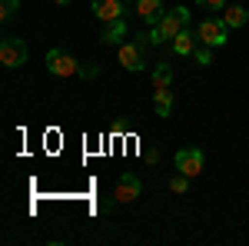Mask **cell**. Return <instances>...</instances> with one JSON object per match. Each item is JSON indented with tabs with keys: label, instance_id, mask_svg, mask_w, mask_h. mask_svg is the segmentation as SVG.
Listing matches in <instances>:
<instances>
[{
	"label": "cell",
	"instance_id": "20",
	"mask_svg": "<svg viewBox=\"0 0 249 246\" xmlns=\"http://www.w3.org/2000/svg\"><path fill=\"white\" fill-rule=\"evenodd\" d=\"M143 156H146V160H153V163H156V160H160V150H156V147H153V150H146V153H143Z\"/></svg>",
	"mask_w": 249,
	"mask_h": 246
},
{
	"label": "cell",
	"instance_id": "15",
	"mask_svg": "<svg viewBox=\"0 0 249 246\" xmlns=\"http://www.w3.org/2000/svg\"><path fill=\"white\" fill-rule=\"evenodd\" d=\"M20 10V0H0V20L7 23V20H14Z\"/></svg>",
	"mask_w": 249,
	"mask_h": 246
},
{
	"label": "cell",
	"instance_id": "1",
	"mask_svg": "<svg viewBox=\"0 0 249 246\" xmlns=\"http://www.w3.org/2000/svg\"><path fill=\"white\" fill-rule=\"evenodd\" d=\"M186 23H190V10L179 3V7H173V10H163V17L156 20V27L136 34V40H140V43H153V47H160V43H166V40L176 37Z\"/></svg>",
	"mask_w": 249,
	"mask_h": 246
},
{
	"label": "cell",
	"instance_id": "16",
	"mask_svg": "<svg viewBox=\"0 0 249 246\" xmlns=\"http://www.w3.org/2000/svg\"><path fill=\"white\" fill-rule=\"evenodd\" d=\"M190 180H193V176H186V173H176V176L170 180V189H173V193H179V196H183V193L190 189Z\"/></svg>",
	"mask_w": 249,
	"mask_h": 246
},
{
	"label": "cell",
	"instance_id": "9",
	"mask_svg": "<svg viewBox=\"0 0 249 246\" xmlns=\"http://www.w3.org/2000/svg\"><path fill=\"white\" fill-rule=\"evenodd\" d=\"M170 43H173V54H176V57H193V50H196V30L183 27Z\"/></svg>",
	"mask_w": 249,
	"mask_h": 246
},
{
	"label": "cell",
	"instance_id": "6",
	"mask_svg": "<svg viewBox=\"0 0 249 246\" xmlns=\"http://www.w3.org/2000/svg\"><path fill=\"white\" fill-rule=\"evenodd\" d=\"M206 167V160H203V150H196V147H186V150L176 153V170L186 173V176H199Z\"/></svg>",
	"mask_w": 249,
	"mask_h": 246
},
{
	"label": "cell",
	"instance_id": "14",
	"mask_svg": "<svg viewBox=\"0 0 249 246\" xmlns=\"http://www.w3.org/2000/svg\"><path fill=\"white\" fill-rule=\"evenodd\" d=\"M170 83H173L170 63H156L153 67V90H163V87H170Z\"/></svg>",
	"mask_w": 249,
	"mask_h": 246
},
{
	"label": "cell",
	"instance_id": "13",
	"mask_svg": "<svg viewBox=\"0 0 249 246\" xmlns=\"http://www.w3.org/2000/svg\"><path fill=\"white\" fill-rule=\"evenodd\" d=\"M153 103H156V116H170L173 114V90L170 87L153 90Z\"/></svg>",
	"mask_w": 249,
	"mask_h": 246
},
{
	"label": "cell",
	"instance_id": "11",
	"mask_svg": "<svg viewBox=\"0 0 249 246\" xmlns=\"http://www.w3.org/2000/svg\"><path fill=\"white\" fill-rule=\"evenodd\" d=\"M246 20H249V10L243 7V3H226V7H223V23H226L230 30L243 27Z\"/></svg>",
	"mask_w": 249,
	"mask_h": 246
},
{
	"label": "cell",
	"instance_id": "2",
	"mask_svg": "<svg viewBox=\"0 0 249 246\" xmlns=\"http://www.w3.org/2000/svg\"><path fill=\"white\" fill-rule=\"evenodd\" d=\"M196 40L199 43H206V47H226V40H230V27L223 23V17H203L199 23H196Z\"/></svg>",
	"mask_w": 249,
	"mask_h": 246
},
{
	"label": "cell",
	"instance_id": "18",
	"mask_svg": "<svg viewBox=\"0 0 249 246\" xmlns=\"http://www.w3.org/2000/svg\"><path fill=\"white\" fill-rule=\"evenodd\" d=\"M96 74H100V67H96V63H80V76H83V80H93Z\"/></svg>",
	"mask_w": 249,
	"mask_h": 246
},
{
	"label": "cell",
	"instance_id": "19",
	"mask_svg": "<svg viewBox=\"0 0 249 246\" xmlns=\"http://www.w3.org/2000/svg\"><path fill=\"white\" fill-rule=\"evenodd\" d=\"M199 7H210V10H223L226 7V0H196Z\"/></svg>",
	"mask_w": 249,
	"mask_h": 246
},
{
	"label": "cell",
	"instance_id": "22",
	"mask_svg": "<svg viewBox=\"0 0 249 246\" xmlns=\"http://www.w3.org/2000/svg\"><path fill=\"white\" fill-rule=\"evenodd\" d=\"M126 3H130V0H126ZM133 3H136V0H133Z\"/></svg>",
	"mask_w": 249,
	"mask_h": 246
},
{
	"label": "cell",
	"instance_id": "3",
	"mask_svg": "<svg viewBox=\"0 0 249 246\" xmlns=\"http://www.w3.org/2000/svg\"><path fill=\"white\" fill-rule=\"evenodd\" d=\"M27 57H30V50H27V40L23 37H3L0 40V63L3 67H23L27 63Z\"/></svg>",
	"mask_w": 249,
	"mask_h": 246
},
{
	"label": "cell",
	"instance_id": "12",
	"mask_svg": "<svg viewBox=\"0 0 249 246\" xmlns=\"http://www.w3.org/2000/svg\"><path fill=\"white\" fill-rule=\"evenodd\" d=\"M100 40H103V43H123V40H126V20L123 17L110 20V23L100 30Z\"/></svg>",
	"mask_w": 249,
	"mask_h": 246
},
{
	"label": "cell",
	"instance_id": "21",
	"mask_svg": "<svg viewBox=\"0 0 249 246\" xmlns=\"http://www.w3.org/2000/svg\"><path fill=\"white\" fill-rule=\"evenodd\" d=\"M53 3H60V7H67V3H70V0H53Z\"/></svg>",
	"mask_w": 249,
	"mask_h": 246
},
{
	"label": "cell",
	"instance_id": "8",
	"mask_svg": "<svg viewBox=\"0 0 249 246\" xmlns=\"http://www.w3.org/2000/svg\"><path fill=\"white\" fill-rule=\"evenodd\" d=\"M126 10V0H93V14L100 23H110V20H120Z\"/></svg>",
	"mask_w": 249,
	"mask_h": 246
},
{
	"label": "cell",
	"instance_id": "10",
	"mask_svg": "<svg viewBox=\"0 0 249 246\" xmlns=\"http://www.w3.org/2000/svg\"><path fill=\"white\" fill-rule=\"evenodd\" d=\"M136 14L143 23L156 27V20L163 17V0H136Z\"/></svg>",
	"mask_w": 249,
	"mask_h": 246
},
{
	"label": "cell",
	"instance_id": "7",
	"mask_svg": "<svg viewBox=\"0 0 249 246\" xmlns=\"http://www.w3.org/2000/svg\"><path fill=\"white\" fill-rule=\"evenodd\" d=\"M143 193V183H140V176H133V173H123L120 180H116V203H133L136 196Z\"/></svg>",
	"mask_w": 249,
	"mask_h": 246
},
{
	"label": "cell",
	"instance_id": "5",
	"mask_svg": "<svg viewBox=\"0 0 249 246\" xmlns=\"http://www.w3.org/2000/svg\"><path fill=\"white\" fill-rule=\"evenodd\" d=\"M47 70L53 76H77L80 74V63L67 50H47Z\"/></svg>",
	"mask_w": 249,
	"mask_h": 246
},
{
	"label": "cell",
	"instance_id": "4",
	"mask_svg": "<svg viewBox=\"0 0 249 246\" xmlns=\"http://www.w3.org/2000/svg\"><path fill=\"white\" fill-rule=\"evenodd\" d=\"M120 63H123V70L140 74V70L146 67V43H140V40H123V43H120Z\"/></svg>",
	"mask_w": 249,
	"mask_h": 246
},
{
	"label": "cell",
	"instance_id": "17",
	"mask_svg": "<svg viewBox=\"0 0 249 246\" xmlns=\"http://www.w3.org/2000/svg\"><path fill=\"white\" fill-rule=\"evenodd\" d=\"M193 57H196L199 67H210V63H213V47H206V43H203V47H196V50H193Z\"/></svg>",
	"mask_w": 249,
	"mask_h": 246
}]
</instances>
